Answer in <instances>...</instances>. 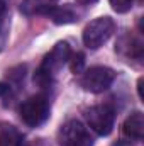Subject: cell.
I'll use <instances>...</instances> for the list:
<instances>
[{"label": "cell", "instance_id": "cell-1", "mask_svg": "<svg viewBox=\"0 0 144 146\" xmlns=\"http://www.w3.org/2000/svg\"><path fill=\"white\" fill-rule=\"evenodd\" d=\"M71 58V49L68 46V42H58L49 54L44 56L39 70L36 72V80L39 85H48L51 83V80L54 78V75L59 72Z\"/></svg>", "mask_w": 144, "mask_h": 146}, {"label": "cell", "instance_id": "cell-2", "mask_svg": "<svg viewBox=\"0 0 144 146\" xmlns=\"http://www.w3.org/2000/svg\"><path fill=\"white\" fill-rule=\"evenodd\" d=\"M115 31V22L110 17H98L83 29V42L90 49H98Z\"/></svg>", "mask_w": 144, "mask_h": 146}, {"label": "cell", "instance_id": "cell-3", "mask_svg": "<svg viewBox=\"0 0 144 146\" xmlns=\"http://www.w3.org/2000/svg\"><path fill=\"white\" fill-rule=\"evenodd\" d=\"M19 112H20V119L27 126L37 127L49 117V102L44 95H34L22 102Z\"/></svg>", "mask_w": 144, "mask_h": 146}, {"label": "cell", "instance_id": "cell-4", "mask_svg": "<svg viewBox=\"0 0 144 146\" xmlns=\"http://www.w3.org/2000/svg\"><path fill=\"white\" fill-rule=\"evenodd\" d=\"M115 80V72L107 66H93L90 70L83 73V76L80 78V85L92 94H100L104 90H107L112 85V82Z\"/></svg>", "mask_w": 144, "mask_h": 146}, {"label": "cell", "instance_id": "cell-5", "mask_svg": "<svg viewBox=\"0 0 144 146\" xmlns=\"http://www.w3.org/2000/svg\"><path fill=\"white\" fill-rule=\"evenodd\" d=\"M59 146H93V139L88 129L80 121H68L58 133Z\"/></svg>", "mask_w": 144, "mask_h": 146}, {"label": "cell", "instance_id": "cell-6", "mask_svg": "<svg viewBox=\"0 0 144 146\" xmlns=\"http://www.w3.org/2000/svg\"><path fill=\"white\" fill-rule=\"evenodd\" d=\"M88 126L100 136H107L114 129V121H115V112L114 109L104 104V106H93L87 110L85 114Z\"/></svg>", "mask_w": 144, "mask_h": 146}, {"label": "cell", "instance_id": "cell-7", "mask_svg": "<svg viewBox=\"0 0 144 146\" xmlns=\"http://www.w3.org/2000/svg\"><path fill=\"white\" fill-rule=\"evenodd\" d=\"M122 129H124V134H126L127 138L139 141V139L143 138V133H144L143 114H141V112H134V114H131V115L126 119Z\"/></svg>", "mask_w": 144, "mask_h": 146}, {"label": "cell", "instance_id": "cell-8", "mask_svg": "<svg viewBox=\"0 0 144 146\" xmlns=\"http://www.w3.org/2000/svg\"><path fill=\"white\" fill-rule=\"evenodd\" d=\"M0 146H26V145H24L22 134L15 127L5 126V127L0 129Z\"/></svg>", "mask_w": 144, "mask_h": 146}, {"label": "cell", "instance_id": "cell-9", "mask_svg": "<svg viewBox=\"0 0 144 146\" xmlns=\"http://www.w3.org/2000/svg\"><path fill=\"white\" fill-rule=\"evenodd\" d=\"M5 34H7V9L3 0H0V46L5 41Z\"/></svg>", "mask_w": 144, "mask_h": 146}, {"label": "cell", "instance_id": "cell-10", "mask_svg": "<svg viewBox=\"0 0 144 146\" xmlns=\"http://www.w3.org/2000/svg\"><path fill=\"white\" fill-rule=\"evenodd\" d=\"M108 2H110V5H112V9H114L115 12L124 14V12L131 10V7H132V2H134V0H108Z\"/></svg>", "mask_w": 144, "mask_h": 146}, {"label": "cell", "instance_id": "cell-11", "mask_svg": "<svg viewBox=\"0 0 144 146\" xmlns=\"http://www.w3.org/2000/svg\"><path fill=\"white\" fill-rule=\"evenodd\" d=\"M0 97L3 100V104H9L14 97V92H12V87L9 83H0Z\"/></svg>", "mask_w": 144, "mask_h": 146}, {"label": "cell", "instance_id": "cell-12", "mask_svg": "<svg viewBox=\"0 0 144 146\" xmlns=\"http://www.w3.org/2000/svg\"><path fill=\"white\" fill-rule=\"evenodd\" d=\"M81 66H83V54H75L73 56V61H71V70L76 73L81 72Z\"/></svg>", "mask_w": 144, "mask_h": 146}, {"label": "cell", "instance_id": "cell-13", "mask_svg": "<svg viewBox=\"0 0 144 146\" xmlns=\"http://www.w3.org/2000/svg\"><path fill=\"white\" fill-rule=\"evenodd\" d=\"M80 5H92V3H95L97 0H76Z\"/></svg>", "mask_w": 144, "mask_h": 146}, {"label": "cell", "instance_id": "cell-14", "mask_svg": "<svg viewBox=\"0 0 144 146\" xmlns=\"http://www.w3.org/2000/svg\"><path fill=\"white\" fill-rule=\"evenodd\" d=\"M39 2H48V3H51V2H56V0H39Z\"/></svg>", "mask_w": 144, "mask_h": 146}]
</instances>
